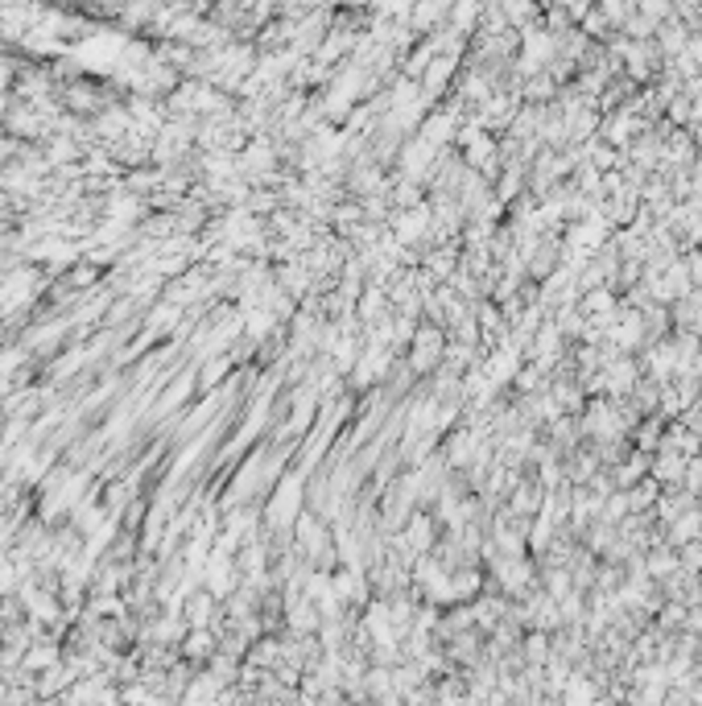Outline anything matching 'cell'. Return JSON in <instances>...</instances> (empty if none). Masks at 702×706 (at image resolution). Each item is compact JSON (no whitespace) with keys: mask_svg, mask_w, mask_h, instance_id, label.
Wrapping results in <instances>:
<instances>
[{"mask_svg":"<svg viewBox=\"0 0 702 706\" xmlns=\"http://www.w3.org/2000/svg\"><path fill=\"white\" fill-rule=\"evenodd\" d=\"M25 665H30V669H38V674H46V669H55V665H63V661H58L55 644L42 641L38 649H30V653H25Z\"/></svg>","mask_w":702,"mask_h":706,"instance_id":"cell-1","label":"cell"},{"mask_svg":"<svg viewBox=\"0 0 702 706\" xmlns=\"http://www.w3.org/2000/svg\"><path fill=\"white\" fill-rule=\"evenodd\" d=\"M186 653H190V657L211 653V632H207V628H195V636H190V644H186Z\"/></svg>","mask_w":702,"mask_h":706,"instance_id":"cell-2","label":"cell"},{"mask_svg":"<svg viewBox=\"0 0 702 706\" xmlns=\"http://www.w3.org/2000/svg\"><path fill=\"white\" fill-rule=\"evenodd\" d=\"M71 285H91V281H96V265H91V260H87V265H79V268H71Z\"/></svg>","mask_w":702,"mask_h":706,"instance_id":"cell-3","label":"cell"},{"mask_svg":"<svg viewBox=\"0 0 702 706\" xmlns=\"http://www.w3.org/2000/svg\"><path fill=\"white\" fill-rule=\"evenodd\" d=\"M0 343H4V335H0Z\"/></svg>","mask_w":702,"mask_h":706,"instance_id":"cell-4","label":"cell"}]
</instances>
